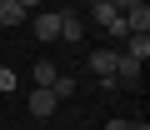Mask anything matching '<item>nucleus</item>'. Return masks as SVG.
Wrapping results in <instances>:
<instances>
[{"mask_svg": "<svg viewBox=\"0 0 150 130\" xmlns=\"http://www.w3.org/2000/svg\"><path fill=\"white\" fill-rule=\"evenodd\" d=\"M125 55L145 65V55H150V35H130V50H125Z\"/></svg>", "mask_w": 150, "mask_h": 130, "instance_id": "obj_9", "label": "nucleus"}, {"mask_svg": "<svg viewBox=\"0 0 150 130\" xmlns=\"http://www.w3.org/2000/svg\"><path fill=\"white\" fill-rule=\"evenodd\" d=\"M120 20H125V35H150V0L145 5H130Z\"/></svg>", "mask_w": 150, "mask_h": 130, "instance_id": "obj_3", "label": "nucleus"}, {"mask_svg": "<svg viewBox=\"0 0 150 130\" xmlns=\"http://www.w3.org/2000/svg\"><path fill=\"white\" fill-rule=\"evenodd\" d=\"M20 5H25V10H40V0H20Z\"/></svg>", "mask_w": 150, "mask_h": 130, "instance_id": "obj_14", "label": "nucleus"}, {"mask_svg": "<svg viewBox=\"0 0 150 130\" xmlns=\"http://www.w3.org/2000/svg\"><path fill=\"white\" fill-rule=\"evenodd\" d=\"M30 75H35V85H55L60 70H55V60H35V70H30Z\"/></svg>", "mask_w": 150, "mask_h": 130, "instance_id": "obj_8", "label": "nucleus"}, {"mask_svg": "<svg viewBox=\"0 0 150 130\" xmlns=\"http://www.w3.org/2000/svg\"><path fill=\"white\" fill-rule=\"evenodd\" d=\"M25 5H20V0H0V20H5V25H25Z\"/></svg>", "mask_w": 150, "mask_h": 130, "instance_id": "obj_6", "label": "nucleus"}, {"mask_svg": "<svg viewBox=\"0 0 150 130\" xmlns=\"http://www.w3.org/2000/svg\"><path fill=\"white\" fill-rule=\"evenodd\" d=\"M55 105H60V100H55V90H50V85H35V90L25 95V110H30L35 120H45V115H55Z\"/></svg>", "mask_w": 150, "mask_h": 130, "instance_id": "obj_1", "label": "nucleus"}, {"mask_svg": "<svg viewBox=\"0 0 150 130\" xmlns=\"http://www.w3.org/2000/svg\"><path fill=\"white\" fill-rule=\"evenodd\" d=\"M15 85H20V75H15V70H5V65H0V90H15Z\"/></svg>", "mask_w": 150, "mask_h": 130, "instance_id": "obj_11", "label": "nucleus"}, {"mask_svg": "<svg viewBox=\"0 0 150 130\" xmlns=\"http://www.w3.org/2000/svg\"><path fill=\"white\" fill-rule=\"evenodd\" d=\"M85 65L95 70V80H100V75H115V65H120V50H90V60H85Z\"/></svg>", "mask_w": 150, "mask_h": 130, "instance_id": "obj_5", "label": "nucleus"}, {"mask_svg": "<svg viewBox=\"0 0 150 130\" xmlns=\"http://www.w3.org/2000/svg\"><path fill=\"white\" fill-rule=\"evenodd\" d=\"M50 90H55V100H70V95H75V75H55Z\"/></svg>", "mask_w": 150, "mask_h": 130, "instance_id": "obj_10", "label": "nucleus"}, {"mask_svg": "<svg viewBox=\"0 0 150 130\" xmlns=\"http://www.w3.org/2000/svg\"><path fill=\"white\" fill-rule=\"evenodd\" d=\"M30 30H35V40H60V15L55 10H40L30 20Z\"/></svg>", "mask_w": 150, "mask_h": 130, "instance_id": "obj_4", "label": "nucleus"}, {"mask_svg": "<svg viewBox=\"0 0 150 130\" xmlns=\"http://www.w3.org/2000/svg\"><path fill=\"white\" fill-rule=\"evenodd\" d=\"M105 130H130V120H110V125H105Z\"/></svg>", "mask_w": 150, "mask_h": 130, "instance_id": "obj_13", "label": "nucleus"}, {"mask_svg": "<svg viewBox=\"0 0 150 130\" xmlns=\"http://www.w3.org/2000/svg\"><path fill=\"white\" fill-rule=\"evenodd\" d=\"M130 130H150V125H145V120H130Z\"/></svg>", "mask_w": 150, "mask_h": 130, "instance_id": "obj_15", "label": "nucleus"}, {"mask_svg": "<svg viewBox=\"0 0 150 130\" xmlns=\"http://www.w3.org/2000/svg\"><path fill=\"white\" fill-rule=\"evenodd\" d=\"M110 5H115V10H120V15H125V10H130V5H145V0H110Z\"/></svg>", "mask_w": 150, "mask_h": 130, "instance_id": "obj_12", "label": "nucleus"}, {"mask_svg": "<svg viewBox=\"0 0 150 130\" xmlns=\"http://www.w3.org/2000/svg\"><path fill=\"white\" fill-rule=\"evenodd\" d=\"M80 35H85L80 15H70V10H60V40H80Z\"/></svg>", "mask_w": 150, "mask_h": 130, "instance_id": "obj_7", "label": "nucleus"}, {"mask_svg": "<svg viewBox=\"0 0 150 130\" xmlns=\"http://www.w3.org/2000/svg\"><path fill=\"white\" fill-rule=\"evenodd\" d=\"M115 90H140V60L120 55V65H115Z\"/></svg>", "mask_w": 150, "mask_h": 130, "instance_id": "obj_2", "label": "nucleus"}]
</instances>
